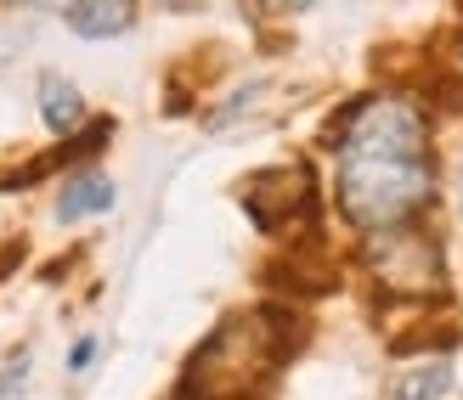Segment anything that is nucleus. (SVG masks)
<instances>
[{
	"instance_id": "f257e3e1",
	"label": "nucleus",
	"mask_w": 463,
	"mask_h": 400,
	"mask_svg": "<svg viewBox=\"0 0 463 400\" xmlns=\"http://www.w3.org/2000/svg\"><path fill=\"white\" fill-rule=\"evenodd\" d=\"M435 198L424 113L407 97H373L345 113L339 130V209L362 231L419 220Z\"/></svg>"
},
{
	"instance_id": "f03ea898",
	"label": "nucleus",
	"mask_w": 463,
	"mask_h": 400,
	"mask_svg": "<svg viewBox=\"0 0 463 400\" xmlns=\"http://www.w3.org/2000/svg\"><path fill=\"white\" fill-rule=\"evenodd\" d=\"M299 321L277 304L226 316L210 339L193 349L187 378H181V400H254L271 372L294 356Z\"/></svg>"
},
{
	"instance_id": "7ed1b4c3",
	"label": "nucleus",
	"mask_w": 463,
	"mask_h": 400,
	"mask_svg": "<svg viewBox=\"0 0 463 400\" xmlns=\"http://www.w3.org/2000/svg\"><path fill=\"white\" fill-rule=\"evenodd\" d=\"M362 260L373 271L379 288L390 293H435L447 282V260H441V237L424 226H390V231H367Z\"/></svg>"
},
{
	"instance_id": "20e7f679",
	"label": "nucleus",
	"mask_w": 463,
	"mask_h": 400,
	"mask_svg": "<svg viewBox=\"0 0 463 400\" xmlns=\"http://www.w3.org/2000/svg\"><path fill=\"white\" fill-rule=\"evenodd\" d=\"M243 209L260 231L283 237V231L317 220V181L306 163H277V170H260L243 181Z\"/></svg>"
},
{
	"instance_id": "39448f33",
	"label": "nucleus",
	"mask_w": 463,
	"mask_h": 400,
	"mask_svg": "<svg viewBox=\"0 0 463 400\" xmlns=\"http://www.w3.org/2000/svg\"><path fill=\"white\" fill-rule=\"evenodd\" d=\"M136 23V0H80L74 12H68V29L80 40H113L125 34Z\"/></svg>"
},
{
	"instance_id": "423d86ee",
	"label": "nucleus",
	"mask_w": 463,
	"mask_h": 400,
	"mask_svg": "<svg viewBox=\"0 0 463 400\" xmlns=\"http://www.w3.org/2000/svg\"><path fill=\"white\" fill-rule=\"evenodd\" d=\"M113 209V181L97 175V170H85L62 186V198H57V220L62 226H74V220H90V215H108Z\"/></svg>"
},
{
	"instance_id": "0eeeda50",
	"label": "nucleus",
	"mask_w": 463,
	"mask_h": 400,
	"mask_svg": "<svg viewBox=\"0 0 463 400\" xmlns=\"http://www.w3.org/2000/svg\"><path fill=\"white\" fill-rule=\"evenodd\" d=\"M40 119H45V130H57V135L80 130L85 125V97L62 74H45L40 79Z\"/></svg>"
},
{
	"instance_id": "6e6552de",
	"label": "nucleus",
	"mask_w": 463,
	"mask_h": 400,
	"mask_svg": "<svg viewBox=\"0 0 463 400\" xmlns=\"http://www.w3.org/2000/svg\"><path fill=\"white\" fill-rule=\"evenodd\" d=\"M452 389V367L447 361H412L396 384H390V400H441Z\"/></svg>"
},
{
	"instance_id": "1a4fd4ad",
	"label": "nucleus",
	"mask_w": 463,
	"mask_h": 400,
	"mask_svg": "<svg viewBox=\"0 0 463 400\" xmlns=\"http://www.w3.org/2000/svg\"><path fill=\"white\" fill-rule=\"evenodd\" d=\"M311 0H243V12L249 17H294V12H306Z\"/></svg>"
},
{
	"instance_id": "9d476101",
	"label": "nucleus",
	"mask_w": 463,
	"mask_h": 400,
	"mask_svg": "<svg viewBox=\"0 0 463 400\" xmlns=\"http://www.w3.org/2000/svg\"><path fill=\"white\" fill-rule=\"evenodd\" d=\"M23 372H29V356H12L6 372H0V400H17L23 395Z\"/></svg>"
},
{
	"instance_id": "9b49d317",
	"label": "nucleus",
	"mask_w": 463,
	"mask_h": 400,
	"mask_svg": "<svg viewBox=\"0 0 463 400\" xmlns=\"http://www.w3.org/2000/svg\"><path fill=\"white\" fill-rule=\"evenodd\" d=\"M90 356H97V339H80V344H74V356H68V367L80 372V367H90Z\"/></svg>"
},
{
	"instance_id": "f8f14e48",
	"label": "nucleus",
	"mask_w": 463,
	"mask_h": 400,
	"mask_svg": "<svg viewBox=\"0 0 463 400\" xmlns=\"http://www.w3.org/2000/svg\"><path fill=\"white\" fill-rule=\"evenodd\" d=\"M23 6H40V12H62V17H68V12L80 6V0H23Z\"/></svg>"
},
{
	"instance_id": "ddd939ff",
	"label": "nucleus",
	"mask_w": 463,
	"mask_h": 400,
	"mask_svg": "<svg viewBox=\"0 0 463 400\" xmlns=\"http://www.w3.org/2000/svg\"><path fill=\"white\" fill-rule=\"evenodd\" d=\"M458 215H463V163H458Z\"/></svg>"
}]
</instances>
